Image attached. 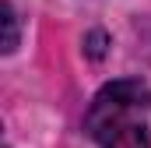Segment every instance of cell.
I'll list each match as a JSON object with an SVG mask.
<instances>
[{"label":"cell","mask_w":151,"mask_h":148,"mask_svg":"<svg viewBox=\"0 0 151 148\" xmlns=\"http://www.w3.org/2000/svg\"><path fill=\"white\" fill-rule=\"evenodd\" d=\"M148 113L151 88L137 78H119L91 99L84 131L99 148H151Z\"/></svg>","instance_id":"6da1fadb"},{"label":"cell","mask_w":151,"mask_h":148,"mask_svg":"<svg viewBox=\"0 0 151 148\" xmlns=\"http://www.w3.org/2000/svg\"><path fill=\"white\" fill-rule=\"evenodd\" d=\"M4 28H7V36H4V53H14L18 49V14H14V7L4 0Z\"/></svg>","instance_id":"7a4b0ae2"},{"label":"cell","mask_w":151,"mask_h":148,"mask_svg":"<svg viewBox=\"0 0 151 148\" xmlns=\"http://www.w3.org/2000/svg\"><path fill=\"white\" fill-rule=\"evenodd\" d=\"M88 42H91V46H88V49H91V57H102V42H106V36H102V32H91Z\"/></svg>","instance_id":"3957f363"}]
</instances>
